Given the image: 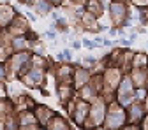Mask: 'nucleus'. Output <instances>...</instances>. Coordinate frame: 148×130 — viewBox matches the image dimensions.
I'll list each match as a JSON object with an SVG mask.
<instances>
[{"mask_svg": "<svg viewBox=\"0 0 148 130\" xmlns=\"http://www.w3.org/2000/svg\"><path fill=\"white\" fill-rule=\"evenodd\" d=\"M127 76L131 78L134 88H145L148 81V70L146 69H131L127 72Z\"/></svg>", "mask_w": 148, "mask_h": 130, "instance_id": "ddd939ff", "label": "nucleus"}, {"mask_svg": "<svg viewBox=\"0 0 148 130\" xmlns=\"http://www.w3.org/2000/svg\"><path fill=\"white\" fill-rule=\"evenodd\" d=\"M48 2L53 5V7H62V4H64V0H48Z\"/></svg>", "mask_w": 148, "mask_h": 130, "instance_id": "c85d7f7f", "label": "nucleus"}, {"mask_svg": "<svg viewBox=\"0 0 148 130\" xmlns=\"http://www.w3.org/2000/svg\"><path fill=\"white\" fill-rule=\"evenodd\" d=\"M5 32L9 33V37H18V35H27L30 32V23L27 20V16L18 12L14 16V20L11 21V25L5 28Z\"/></svg>", "mask_w": 148, "mask_h": 130, "instance_id": "0eeeda50", "label": "nucleus"}, {"mask_svg": "<svg viewBox=\"0 0 148 130\" xmlns=\"http://www.w3.org/2000/svg\"><path fill=\"white\" fill-rule=\"evenodd\" d=\"M18 2H20V4H23V5H32V2H34V0H18Z\"/></svg>", "mask_w": 148, "mask_h": 130, "instance_id": "473e14b6", "label": "nucleus"}, {"mask_svg": "<svg viewBox=\"0 0 148 130\" xmlns=\"http://www.w3.org/2000/svg\"><path fill=\"white\" fill-rule=\"evenodd\" d=\"M118 42H120L123 48H131V42H129V39H127V37H122V39H120Z\"/></svg>", "mask_w": 148, "mask_h": 130, "instance_id": "c756f323", "label": "nucleus"}, {"mask_svg": "<svg viewBox=\"0 0 148 130\" xmlns=\"http://www.w3.org/2000/svg\"><path fill=\"white\" fill-rule=\"evenodd\" d=\"M9 44H11V48H12L14 53H21V51H30L34 42L28 39L27 35H18V37H11Z\"/></svg>", "mask_w": 148, "mask_h": 130, "instance_id": "4468645a", "label": "nucleus"}, {"mask_svg": "<svg viewBox=\"0 0 148 130\" xmlns=\"http://www.w3.org/2000/svg\"><path fill=\"white\" fill-rule=\"evenodd\" d=\"M7 79V70H5V63L0 62V81H5Z\"/></svg>", "mask_w": 148, "mask_h": 130, "instance_id": "a878e982", "label": "nucleus"}, {"mask_svg": "<svg viewBox=\"0 0 148 130\" xmlns=\"http://www.w3.org/2000/svg\"><path fill=\"white\" fill-rule=\"evenodd\" d=\"M106 111H108V102L99 95L97 99H94L90 102V109H88V116L85 121V128L86 130H95L99 127H102L104 118H106Z\"/></svg>", "mask_w": 148, "mask_h": 130, "instance_id": "f03ea898", "label": "nucleus"}, {"mask_svg": "<svg viewBox=\"0 0 148 130\" xmlns=\"http://www.w3.org/2000/svg\"><path fill=\"white\" fill-rule=\"evenodd\" d=\"M90 78H92V72H90L88 69H85V67H74L72 83H71L72 88H74V91H78L79 88H83L85 84H88Z\"/></svg>", "mask_w": 148, "mask_h": 130, "instance_id": "9d476101", "label": "nucleus"}, {"mask_svg": "<svg viewBox=\"0 0 148 130\" xmlns=\"http://www.w3.org/2000/svg\"><path fill=\"white\" fill-rule=\"evenodd\" d=\"M30 7L35 11V14H37V16H49V14H51V11L55 9V7L48 2V0H34Z\"/></svg>", "mask_w": 148, "mask_h": 130, "instance_id": "a211bd4d", "label": "nucleus"}, {"mask_svg": "<svg viewBox=\"0 0 148 130\" xmlns=\"http://www.w3.org/2000/svg\"><path fill=\"white\" fill-rule=\"evenodd\" d=\"M67 109V113L71 114L72 121L76 123L78 127H83L85 121H86V116H88V109H90V102L86 100H81L79 97H74L67 105H64Z\"/></svg>", "mask_w": 148, "mask_h": 130, "instance_id": "20e7f679", "label": "nucleus"}, {"mask_svg": "<svg viewBox=\"0 0 148 130\" xmlns=\"http://www.w3.org/2000/svg\"><path fill=\"white\" fill-rule=\"evenodd\" d=\"M146 62H148V53H145V51H134L131 67L132 69H146Z\"/></svg>", "mask_w": 148, "mask_h": 130, "instance_id": "6ab92c4d", "label": "nucleus"}, {"mask_svg": "<svg viewBox=\"0 0 148 130\" xmlns=\"http://www.w3.org/2000/svg\"><path fill=\"white\" fill-rule=\"evenodd\" d=\"M72 49H76V51H78V49H81V42L72 39Z\"/></svg>", "mask_w": 148, "mask_h": 130, "instance_id": "7c9ffc66", "label": "nucleus"}, {"mask_svg": "<svg viewBox=\"0 0 148 130\" xmlns=\"http://www.w3.org/2000/svg\"><path fill=\"white\" fill-rule=\"evenodd\" d=\"M0 130H5V128H4V121H2V120H0Z\"/></svg>", "mask_w": 148, "mask_h": 130, "instance_id": "72a5a7b5", "label": "nucleus"}, {"mask_svg": "<svg viewBox=\"0 0 148 130\" xmlns=\"http://www.w3.org/2000/svg\"><path fill=\"white\" fill-rule=\"evenodd\" d=\"M42 37H44V39H48V41H57V37H58V30L57 28H55L53 25L48 28V30H44V33H42Z\"/></svg>", "mask_w": 148, "mask_h": 130, "instance_id": "aec40b11", "label": "nucleus"}, {"mask_svg": "<svg viewBox=\"0 0 148 130\" xmlns=\"http://www.w3.org/2000/svg\"><path fill=\"white\" fill-rule=\"evenodd\" d=\"M78 23H81V28H85L86 32H99V18H95L94 14H90L86 11Z\"/></svg>", "mask_w": 148, "mask_h": 130, "instance_id": "f3484780", "label": "nucleus"}, {"mask_svg": "<svg viewBox=\"0 0 148 130\" xmlns=\"http://www.w3.org/2000/svg\"><path fill=\"white\" fill-rule=\"evenodd\" d=\"M120 130H139V125H131V123H127V125L122 127Z\"/></svg>", "mask_w": 148, "mask_h": 130, "instance_id": "cd10ccee", "label": "nucleus"}, {"mask_svg": "<svg viewBox=\"0 0 148 130\" xmlns=\"http://www.w3.org/2000/svg\"><path fill=\"white\" fill-rule=\"evenodd\" d=\"M30 60H32V53L30 51L12 53L11 58L5 62L7 79H20L23 74L30 69Z\"/></svg>", "mask_w": 148, "mask_h": 130, "instance_id": "f257e3e1", "label": "nucleus"}, {"mask_svg": "<svg viewBox=\"0 0 148 130\" xmlns=\"http://www.w3.org/2000/svg\"><path fill=\"white\" fill-rule=\"evenodd\" d=\"M44 130H72V127H71V123L64 116H60V114L55 113V116L46 123Z\"/></svg>", "mask_w": 148, "mask_h": 130, "instance_id": "2eb2a0df", "label": "nucleus"}, {"mask_svg": "<svg viewBox=\"0 0 148 130\" xmlns=\"http://www.w3.org/2000/svg\"><path fill=\"white\" fill-rule=\"evenodd\" d=\"M125 125H127L125 109L122 105H118L115 100H111L108 104V111H106V118H104L102 128H106V130H120Z\"/></svg>", "mask_w": 148, "mask_h": 130, "instance_id": "7ed1b4c3", "label": "nucleus"}, {"mask_svg": "<svg viewBox=\"0 0 148 130\" xmlns=\"http://www.w3.org/2000/svg\"><path fill=\"white\" fill-rule=\"evenodd\" d=\"M53 72H55L57 84H71L72 83V72H74L72 63H57Z\"/></svg>", "mask_w": 148, "mask_h": 130, "instance_id": "1a4fd4ad", "label": "nucleus"}, {"mask_svg": "<svg viewBox=\"0 0 148 130\" xmlns=\"http://www.w3.org/2000/svg\"><path fill=\"white\" fill-rule=\"evenodd\" d=\"M32 111H34V116H35L37 123H39L42 128H44L46 123L55 116V111H53L51 107H48V105H41V104H35V107H34Z\"/></svg>", "mask_w": 148, "mask_h": 130, "instance_id": "f8f14e48", "label": "nucleus"}, {"mask_svg": "<svg viewBox=\"0 0 148 130\" xmlns=\"http://www.w3.org/2000/svg\"><path fill=\"white\" fill-rule=\"evenodd\" d=\"M146 95H148L146 88H136L134 90V100H138V102H143L146 99Z\"/></svg>", "mask_w": 148, "mask_h": 130, "instance_id": "412c9836", "label": "nucleus"}, {"mask_svg": "<svg viewBox=\"0 0 148 130\" xmlns=\"http://www.w3.org/2000/svg\"><path fill=\"white\" fill-rule=\"evenodd\" d=\"M57 91H58V100L62 105H67L76 97V91H74L72 84H57Z\"/></svg>", "mask_w": 148, "mask_h": 130, "instance_id": "dca6fc26", "label": "nucleus"}, {"mask_svg": "<svg viewBox=\"0 0 148 130\" xmlns=\"http://www.w3.org/2000/svg\"><path fill=\"white\" fill-rule=\"evenodd\" d=\"M125 114H127V123H131V125H139L141 120H143V116L146 114L145 104L134 100L129 107H125Z\"/></svg>", "mask_w": 148, "mask_h": 130, "instance_id": "6e6552de", "label": "nucleus"}, {"mask_svg": "<svg viewBox=\"0 0 148 130\" xmlns=\"http://www.w3.org/2000/svg\"><path fill=\"white\" fill-rule=\"evenodd\" d=\"M81 46H85V48H88V49H95V44H94V41L86 39V37H83V41H81Z\"/></svg>", "mask_w": 148, "mask_h": 130, "instance_id": "393cba45", "label": "nucleus"}, {"mask_svg": "<svg viewBox=\"0 0 148 130\" xmlns=\"http://www.w3.org/2000/svg\"><path fill=\"white\" fill-rule=\"evenodd\" d=\"M145 88H146V91H148V81H146V86H145Z\"/></svg>", "mask_w": 148, "mask_h": 130, "instance_id": "c9c22d12", "label": "nucleus"}, {"mask_svg": "<svg viewBox=\"0 0 148 130\" xmlns=\"http://www.w3.org/2000/svg\"><path fill=\"white\" fill-rule=\"evenodd\" d=\"M18 14V11L11 5V4H5V2H0V30H5L11 21L14 20V16Z\"/></svg>", "mask_w": 148, "mask_h": 130, "instance_id": "9b49d317", "label": "nucleus"}, {"mask_svg": "<svg viewBox=\"0 0 148 130\" xmlns=\"http://www.w3.org/2000/svg\"><path fill=\"white\" fill-rule=\"evenodd\" d=\"M146 70H148V62H146Z\"/></svg>", "mask_w": 148, "mask_h": 130, "instance_id": "e433bc0d", "label": "nucleus"}, {"mask_svg": "<svg viewBox=\"0 0 148 130\" xmlns=\"http://www.w3.org/2000/svg\"><path fill=\"white\" fill-rule=\"evenodd\" d=\"M102 41H104L102 37H95V39H94V44H95V48H97V46H101V44H102Z\"/></svg>", "mask_w": 148, "mask_h": 130, "instance_id": "2f4dec72", "label": "nucleus"}, {"mask_svg": "<svg viewBox=\"0 0 148 130\" xmlns=\"http://www.w3.org/2000/svg\"><path fill=\"white\" fill-rule=\"evenodd\" d=\"M62 54H64V60H65V63H72V51H71L69 48L62 49Z\"/></svg>", "mask_w": 148, "mask_h": 130, "instance_id": "5701e85b", "label": "nucleus"}, {"mask_svg": "<svg viewBox=\"0 0 148 130\" xmlns=\"http://www.w3.org/2000/svg\"><path fill=\"white\" fill-rule=\"evenodd\" d=\"M20 83L27 88H42L46 83V69L30 65V69L20 78Z\"/></svg>", "mask_w": 148, "mask_h": 130, "instance_id": "39448f33", "label": "nucleus"}, {"mask_svg": "<svg viewBox=\"0 0 148 130\" xmlns=\"http://www.w3.org/2000/svg\"><path fill=\"white\" fill-rule=\"evenodd\" d=\"M5 97H9L7 95V84L4 81H0V99H5Z\"/></svg>", "mask_w": 148, "mask_h": 130, "instance_id": "b1692460", "label": "nucleus"}, {"mask_svg": "<svg viewBox=\"0 0 148 130\" xmlns=\"http://www.w3.org/2000/svg\"><path fill=\"white\" fill-rule=\"evenodd\" d=\"M139 130H148V113L143 116V120L139 123Z\"/></svg>", "mask_w": 148, "mask_h": 130, "instance_id": "bb28decb", "label": "nucleus"}, {"mask_svg": "<svg viewBox=\"0 0 148 130\" xmlns=\"http://www.w3.org/2000/svg\"><path fill=\"white\" fill-rule=\"evenodd\" d=\"M129 2H131V5L134 9H145V7H148V0H129Z\"/></svg>", "mask_w": 148, "mask_h": 130, "instance_id": "4be33fe9", "label": "nucleus"}, {"mask_svg": "<svg viewBox=\"0 0 148 130\" xmlns=\"http://www.w3.org/2000/svg\"><path fill=\"white\" fill-rule=\"evenodd\" d=\"M108 12H109V18L113 21V27H123L125 20L131 14V5L127 2H111L109 7H108Z\"/></svg>", "mask_w": 148, "mask_h": 130, "instance_id": "423d86ee", "label": "nucleus"}, {"mask_svg": "<svg viewBox=\"0 0 148 130\" xmlns=\"http://www.w3.org/2000/svg\"><path fill=\"white\" fill-rule=\"evenodd\" d=\"M111 2H129V0H111Z\"/></svg>", "mask_w": 148, "mask_h": 130, "instance_id": "f704fd0d", "label": "nucleus"}]
</instances>
